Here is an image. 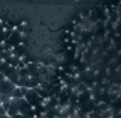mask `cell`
<instances>
[{
    "label": "cell",
    "mask_w": 121,
    "mask_h": 118,
    "mask_svg": "<svg viewBox=\"0 0 121 118\" xmlns=\"http://www.w3.org/2000/svg\"><path fill=\"white\" fill-rule=\"evenodd\" d=\"M14 89H15V85L10 82L9 79H4L0 82V96H10L11 97V93Z\"/></svg>",
    "instance_id": "cell-1"
},
{
    "label": "cell",
    "mask_w": 121,
    "mask_h": 118,
    "mask_svg": "<svg viewBox=\"0 0 121 118\" xmlns=\"http://www.w3.org/2000/svg\"><path fill=\"white\" fill-rule=\"evenodd\" d=\"M0 104H1V99H0Z\"/></svg>",
    "instance_id": "cell-2"
}]
</instances>
